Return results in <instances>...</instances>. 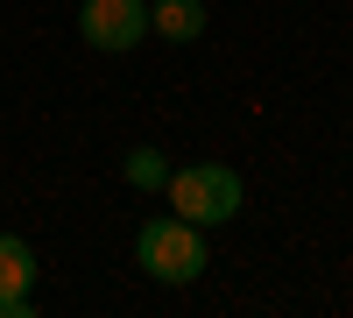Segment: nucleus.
<instances>
[{"label": "nucleus", "mask_w": 353, "mask_h": 318, "mask_svg": "<svg viewBox=\"0 0 353 318\" xmlns=\"http://www.w3.org/2000/svg\"><path fill=\"white\" fill-rule=\"evenodd\" d=\"M163 198H170V212L191 219V226H226V219H241V206H248L241 170H226V163H184V170H170Z\"/></svg>", "instance_id": "f257e3e1"}, {"label": "nucleus", "mask_w": 353, "mask_h": 318, "mask_svg": "<svg viewBox=\"0 0 353 318\" xmlns=\"http://www.w3.org/2000/svg\"><path fill=\"white\" fill-rule=\"evenodd\" d=\"M134 262H141L149 283H170V290H176V283H198V276H205L212 248H205V226L163 212V219H149V226L134 234Z\"/></svg>", "instance_id": "f03ea898"}, {"label": "nucleus", "mask_w": 353, "mask_h": 318, "mask_svg": "<svg viewBox=\"0 0 353 318\" xmlns=\"http://www.w3.org/2000/svg\"><path fill=\"white\" fill-rule=\"evenodd\" d=\"M78 36L92 50H106V57L149 43V0H85L78 8Z\"/></svg>", "instance_id": "7ed1b4c3"}, {"label": "nucleus", "mask_w": 353, "mask_h": 318, "mask_svg": "<svg viewBox=\"0 0 353 318\" xmlns=\"http://www.w3.org/2000/svg\"><path fill=\"white\" fill-rule=\"evenodd\" d=\"M36 283L43 262L21 234H0V318H36Z\"/></svg>", "instance_id": "20e7f679"}, {"label": "nucleus", "mask_w": 353, "mask_h": 318, "mask_svg": "<svg viewBox=\"0 0 353 318\" xmlns=\"http://www.w3.org/2000/svg\"><path fill=\"white\" fill-rule=\"evenodd\" d=\"M205 28H212V8L205 0H149V36H163V43H198Z\"/></svg>", "instance_id": "39448f33"}, {"label": "nucleus", "mask_w": 353, "mask_h": 318, "mask_svg": "<svg viewBox=\"0 0 353 318\" xmlns=\"http://www.w3.org/2000/svg\"><path fill=\"white\" fill-rule=\"evenodd\" d=\"M170 170H176V163H170L163 149H128V163H121V177H128L134 191H163V177H170Z\"/></svg>", "instance_id": "423d86ee"}]
</instances>
